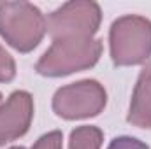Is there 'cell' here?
Here are the masks:
<instances>
[{
    "mask_svg": "<svg viewBox=\"0 0 151 149\" xmlns=\"http://www.w3.org/2000/svg\"><path fill=\"white\" fill-rule=\"evenodd\" d=\"M47 34L42 11L30 2L0 4V37L19 53H30Z\"/></svg>",
    "mask_w": 151,
    "mask_h": 149,
    "instance_id": "cell-2",
    "label": "cell"
},
{
    "mask_svg": "<svg viewBox=\"0 0 151 149\" xmlns=\"http://www.w3.org/2000/svg\"><path fill=\"white\" fill-rule=\"evenodd\" d=\"M16 77V62L0 46V82H11Z\"/></svg>",
    "mask_w": 151,
    "mask_h": 149,
    "instance_id": "cell-10",
    "label": "cell"
},
{
    "mask_svg": "<svg viewBox=\"0 0 151 149\" xmlns=\"http://www.w3.org/2000/svg\"><path fill=\"white\" fill-rule=\"evenodd\" d=\"M109 51L116 67L146 63L151 56V21L137 14L114 19L109 30Z\"/></svg>",
    "mask_w": 151,
    "mask_h": 149,
    "instance_id": "cell-3",
    "label": "cell"
},
{
    "mask_svg": "<svg viewBox=\"0 0 151 149\" xmlns=\"http://www.w3.org/2000/svg\"><path fill=\"white\" fill-rule=\"evenodd\" d=\"M62 140H63V135L60 130H53V132H47L44 133L42 137H39L35 140V144L30 149H62ZM9 149H27L23 146H12Z\"/></svg>",
    "mask_w": 151,
    "mask_h": 149,
    "instance_id": "cell-9",
    "label": "cell"
},
{
    "mask_svg": "<svg viewBox=\"0 0 151 149\" xmlns=\"http://www.w3.org/2000/svg\"><path fill=\"white\" fill-rule=\"evenodd\" d=\"M34 119V98L28 91L16 90L0 105V146L23 137Z\"/></svg>",
    "mask_w": 151,
    "mask_h": 149,
    "instance_id": "cell-6",
    "label": "cell"
},
{
    "mask_svg": "<svg viewBox=\"0 0 151 149\" xmlns=\"http://www.w3.org/2000/svg\"><path fill=\"white\" fill-rule=\"evenodd\" d=\"M106 104L107 93L95 79H83L62 86L53 95V111L67 121L95 117L106 109Z\"/></svg>",
    "mask_w": 151,
    "mask_h": 149,
    "instance_id": "cell-5",
    "label": "cell"
},
{
    "mask_svg": "<svg viewBox=\"0 0 151 149\" xmlns=\"http://www.w3.org/2000/svg\"><path fill=\"white\" fill-rule=\"evenodd\" d=\"M4 104V97H2V93H0V105Z\"/></svg>",
    "mask_w": 151,
    "mask_h": 149,
    "instance_id": "cell-12",
    "label": "cell"
},
{
    "mask_svg": "<svg viewBox=\"0 0 151 149\" xmlns=\"http://www.w3.org/2000/svg\"><path fill=\"white\" fill-rule=\"evenodd\" d=\"M107 149H150L148 144H144L142 140L135 139V137H128V135H121L111 140Z\"/></svg>",
    "mask_w": 151,
    "mask_h": 149,
    "instance_id": "cell-11",
    "label": "cell"
},
{
    "mask_svg": "<svg viewBox=\"0 0 151 149\" xmlns=\"http://www.w3.org/2000/svg\"><path fill=\"white\" fill-rule=\"evenodd\" d=\"M127 121L132 126L151 130V63L146 65L137 77Z\"/></svg>",
    "mask_w": 151,
    "mask_h": 149,
    "instance_id": "cell-7",
    "label": "cell"
},
{
    "mask_svg": "<svg viewBox=\"0 0 151 149\" xmlns=\"http://www.w3.org/2000/svg\"><path fill=\"white\" fill-rule=\"evenodd\" d=\"M100 56L102 40L99 39L53 40L51 47L35 63V70L44 77H63L95 67Z\"/></svg>",
    "mask_w": 151,
    "mask_h": 149,
    "instance_id": "cell-1",
    "label": "cell"
},
{
    "mask_svg": "<svg viewBox=\"0 0 151 149\" xmlns=\"http://www.w3.org/2000/svg\"><path fill=\"white\" fill-rule=\"evenodd\" d=\"M102 140H104V133L100 128L91 125L77 126L70 132L69 149H100Z\"/></svg>",
    "mask_w": 151,
    "mask_h": 149,
    "instance_id": "cell-8",
    "label": "cell"
},
{
    "mask_svg": "<svg viewBox=\"0 0 151 149\" xmlns=\"http://www.w3.org/2000/svg\"><path fill=\"white\" fill-rule=\"evenodd\" d=\"M46 21L47 34L53 40L93 39L102 21V11L97 2L74 0L55 9Z\"/></svg>",
    "mask_w": 151,
    "mask_h": 149,
    "instance_id": "cell-4",
    "label": "cell"
}]
</instances>
